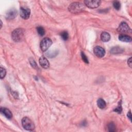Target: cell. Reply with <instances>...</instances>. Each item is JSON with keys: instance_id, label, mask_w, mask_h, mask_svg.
I'll use <instances>...</instances> for the list:
<instances>
[{"instance_id": "cell-1", "label": "cell", "mask_w": 132, "mask_h": 132, "mask_svg": "<svg viewBox=\"0 0 132 132\" xmlns=\"http://www.w3.org/2000/svg\"><path fill=\"white\" fill-rule=\"evenodd\" d=\"M85 9V5L79 2H73L71 3L68 9L70 12L73 13H77L81 12Z\"/></svg>"}, {"instance_id": "cell-2", "label": "cell", "mask_w": 132, "mask_h": 132, "mask_svg": "<svg viewBox=\"0 0 132 132\" xmlns=\"http://www.w3.org/2000/svg\"><path fill=\"white\" fill-rule=\"evenodd\" d=\"M24 30L22 28L14 29L11 34L12 39L15 42H20L23 40L24 37Z\"/></svg>"}, {"instance_id": "cell-3", "label": "cell", "mask_w": 132, "mask_h": 132, "mask_svg": "<svg viewBox=\"0 0 132 132\" xmlns=\"http://www.w3.org/2000/svg\"><path fill=\"white\" fill-rule=\"evenodd\" d=\"M22 124L23 128L27 130H33L35 127L34 122L27 117H24L22 119Z\"/></svg>"}, {"instance_id": "cell-4", "label": "cell", "mask_w": 132, "mask_h": 132, "mask_svg": "<svg viewBox=\"0 0 132 132\" xmlns=\"http://www.w3.org/2000/svg\"><path fill=\"white\" fill-rule=\"evenodd\" d=\"M52 41L48 38H44L40 42V48L43 52L46 51L52 45Z\"/></svg>"}, {"instance_id": "cell-5", "label": "cell", "mask_w": 132, "mask_h": 132, "mask_svg": "<svg viewBox=\"0 0 132 132\" xmlns=\"http://www.w3.org/2000/svg\"><path fill=\"white\" fill-rule=\"evenodd\" d=\"M101 1L99 0H86L84 1L85 5L89 8L94 9L98 7L100 4Z\"/></svg>"}, {"instance_id": "cell-6", "label": "cell", "mask_w": 132, "mask_h": 132, "mask_svg": "<svg viewBox=\"0 0 132 132\" xmlns=\"http://www.w3.org/2000/svg\"><path fill=\"white\" fill-rule=\"evenodd\" d=\"M117 31L119 33L123 34L124 33L130 32L131 30L128 24L126 23L123 22L119 25L117 28Z\"/></svg>"}, {"instance_id": "cell-7", "label": "cell", "mask_w": 132, "mask_h": 132, "mask_svg": "<svg viewBox=\"0 0 132 132\" xmlns=\"http://www.w3.org/2000/svg\"><path fill=\"white\" fill-rule=\"evenodd\" d=\"M30 14V9L26 7H22L20 8V15L23 19H28Z\"/></svg>"}, {"instance_id": "cell-8", "label": "cell", "mask_w": 132, "mask_h": 132, "mask_svg": "<svg viewBox=\"0 0 132 132\" xmlns=\"http://www.w3.org/2000/svg\"><path fill=\"white\" fill-rule=\"evenodd\" d=\"M17 15V11L14 8L9 9L6 14V18L8 20H11L14 19Z\"/></svg>"}, {"instance_id": "cell-9", "label": "cell", "mask_w": 132, "mask_h": 132, "mask_svg": "<svg viewBox=\"0 0 132 132\" xmlns=\"http://www.w3.org/2000/svg\"><path fill=\"white\" fill-rule=\"evenodd\" d=\"M94 53L95 54V55L99 57V58H102L104 56L105 54V50L101 47V46H96L94 48Z\"/></svg>"}, {"instance_id": "cell-10", "label": "cell", "mask_w": 132, "mask_h": 132, "mask_svg": "<svg viewBox=\"0 0 132 132\" xmlns=\"http://www.w3.org/2000/svg\"><path fill=\"white\" fill-rule=\"evenodd\" d=\"M40 65L44 69H47L50 67V63L48 60L44 56H41L39 60Z\"/></svg>"}, {"instance_id": "cell-11", "label": "cell", "mask_w": 132, "mask_h": 132, "mask_svg": "<svg viewBox=\"0 0 132 132\" xmlns=\"http://www.w3.org/2000/svg\"><path fill=\"white\" fill-rule=\"evenodd\" d=\"M0 111L2 113H3L7 118L8 119H11L12 117V114L11 113V112L10 111V110H9L7 108H3L1 107L0 109Z\"/></svg>"}, {"instance_id": "cell-12", "label": "cell", "mask_w": 132, "mask_h": 132, "mask_svg": "<svg viewBox=\"0 0 132 132\" xmlns=\"http://www.w3.org/2000/svg\"><path fill=\"white\" fill-rule=\"evenodd\" d=\"M124 52V49L120 46H114L110 50V53L112 54H121Z\"/></svg>"}, {"instance_id": "cell-13", "label": "cell", "mask_w": 132, "mask_h": 132, "mask_svg": "<svg viewBox=\"0 0 132 132\" xmlns=\"http://www.w3.org/2000/svg\"><path fill=\"white\" fill-rule=\"evenodd\" d=\"M119 40L122 42H130L131 41V38L128 35L121 34L119 36Z\"/></svg>"}, {"instance_id": "cell-14", "label": "cell", "mask_w": 132, "mask_h": 132, "mask_svg": "<svg viewBox=\"0 0 132 132\" xmlns=\"http://www.w3.org/2000/svg\"><path fill=\"white\" fill-rule=\"evenodd\" d=\"M101 39L103 42H108L110 39V35L107 32H103L101 35Z\"/></svg>"}, {"instance_id": "cell-15", "label": "cell", "mask_w": 132, "mask_h": 132, "mask_svg": "<svg viewBox=\"0 0 132 132\" xmlns=\"http://www.w3.org/2000/svg\"><path fill=\"white\" fill-rule=\"evenodd\" d=\"M97 106L101 109L105 108L106 106V102H105V101L101 98H98L97 100Z\"/></svg>"}, {"instance_id": "cell-16", "label": "cell", "mask_w": 132, "mask_h": 132, "mask_svg": "<svg viewBox=\"0 0 132 132\" xmlns=\"http://www.w3.org/2000/svg\"><path fill=\"white\" fill-rule=\"evenodd\" d=\"M108 128L109 131H114L116 130V125L113 122H110L108 125Z\"/></svg>"}, {"instance_id": "cell-17", "label": "cell", "mask_w": 132, "mask_h": 132, "mask_svg": "<svg viewBox=\"0 0 132 132\" xmlns=\"http://www.w3.org/2000/svg\"><path fill=\"white\" fill-rule=\"evenodd\" d=\"M37 30L38 34L40 36H43L45 34V30H44V29L42 27H41V26L38 27L37 28Z\"/></svg>"}, {"instance_id": "cell-18", "label": "cell", "mask_w": 132, "mask_h": 132, "mask_svg": "<svg viewBox=\"0 0 132 132\" xmlns=\"http://www.w3.org/2000/svg\"><path fill=\"white\" fill-rule=\"evenodd\" d=\"M60 36H61V37L62 38V39L65 41L67 40L69 38V34H68V32L65 31H62L60 34Z\"/></svg>"}, {"instance_id": "cell-19", "label": "cell", "mask_w": 132, "mask_h": 132, "mask_svg": "<svg viewBox=\"0 0 132 132\" xmlns=\"http://www.w3.org/2000/svg\"><path fill=\"white\" fill-rule=\"evenodd\" d=\"M113 6L114 7V8L117 10H119L120 9V7H121V4H120V3L119 1H115L113 2Z\"/></svg>"}, {"instance_id": "cell-20", "label": "cell", "mask_w": 132, "mask_h": 132, "mask_svg": "<svg viewBox=\"0 0 132 132\" xmlns=\"http://www.w3.org/2000/svg\"><path fill=\"white\" fill-rule=\"evenodd\" d=\"M0 70H1V72H0L1 78V79H3V78L5 77V75H6V70H5L4 68H2V67H1Z\"/></svg>"}, {"instance_id": "cell-21", "label": "cell", "mask_w": 132, "mask_h": 132, "mask_svg": "<svg viewBox=\"0 0 132 132\" xmlns=\"http://www.w3.org/2000/svg\"><path fill=\"white\" fill-rule=\"evenodd\" d=\"M29 62H30V65H31V67L34 68H37V64L36 62V61H35V60L31 58H30L29 59Z\"/></svg>"}, {"instance_id": "cell-22", "label": "cell", "mask_w": 132, "mask_h": 132, "mask_svg": "<svg viewBox=\"0 0 132 132\" xmlns=\"http://www.w3.org/2000/svg\"><path fill=\"white\" fill-rule=\"evenodd\" d=\"M81 58L83 60V61L85 62V63H89V61L88 60V58L87 57V56H86V55L84 54V52H81Z\"/></svg>"}, {"instance_id": "cell-23", "label": "cell", "mask_w": 132, "mask_h": 132, "mask_svg": "<svg viewBox=\"0 0 132 132\" xmlns=\"http://www.w3.org/2000/svg\"><path fill=\"white\" fill-rule=\"evenodd\" d=\"M122 107H121V106H118L115 109H114V111L116 112H117L118 113H121V111H122Z\"/></svg>"}, {"instance_id": "cell-24", "label": "cell", "mask_w": 132, "mask_h": 132, "mask_svg": "<svg viewBox=\"0 0 132 132\" xmlns=\"http://www.w3.org/2000/svg\"><path fill=\"white\" fill-rule=\"evenodd\" d=\"M131 57H130L128 59V61H127V63H128V65L129 66V67L131 68Z\"/></svg>"}, {"instance_id": "cell-25", "label": "cell", "mask_w": 132, "mask_h": 132, "mask_svg": "<svg viewBox=\"0 0 132 132\" xmlns=\"http://www.w3.org/2000/svg\"><path fill=\"white\" fill-rule=\"evenodd\" d=\"M127 117L129 118V119L130 120V121H131V113L130 111H129L128 113H127Z\"/></svg>"}]
</instances>
